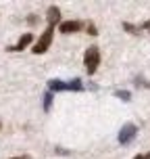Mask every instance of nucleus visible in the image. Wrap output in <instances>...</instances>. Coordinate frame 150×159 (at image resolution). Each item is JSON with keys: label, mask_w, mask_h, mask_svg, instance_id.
Wrapping results in <instances>:
<instances>
[{"label": "nucleus", "mask_w": 150, "mask_h": 159, "mask_svg": "<svg viewBox=\"0 0 150 159\" xmlns=\"http://www.w3.org/2000/svg\"><path fill=\"white\" fill-rule=\"evenodd\" d=\"M115 96H117V98H121L123 103H129V101H131V94H129L127 90H115Z\"/></svg>", "instance_id": "9b49d317"}, {"label": "nucleus", "mask_w": 150, "mask_h": 159, "mask_svg": "<svg viewBox=\"0 0 150 159\" xmlns=\"http://www.w3.org/2000/svg\"><path fill=\"white\" fill-rule=\"evenodd\" d=\"M84 21H79V19H75V21H61L58 23V32L61 34H65V36H69V34H77V32H81L84 30Z\"/></svg>", "instance_id": "20e7f679"}, {"label": "nucleus", "mask_w": 150, "mask_h": 159, "mask_svg": "<svg viewBox=\"0 0 150 159\" xmlns=\"http://www.w3.org/2000/svg\"><path fill=\"white\" fill-rule=\"evenodd\" d=\"M0 128H2V124H0Z\"/></svg>", "instance_id": "a211bd4d"}, {"label": "nucleus", "mask_w": 150, "mask_h": 159, "mask_svg": "<svg viewBox=\"0 0 150 159\" xmlns=\"http://www.w3.org/2000/svg\"><path fill=\"white\" fill-rule=\"evenodd\" d=\"M84 67H86L88 75H94L96 69L100 67V48L98 46H90L84 52Z\"/></svg>", "instance_id": "f03ea898"}, {"label": "nucleus", "mask_w": 150, "mask_h": 159, "mask_svg": "<svg viewBox=\"0 0 150 159\" xmlns=\"http://www.w3.org/2000/svg\"><path fill=\"white\" fill-rule=\"evenodd\" d=\"M54 30H56V25H50V23H48V27H46L42 34H40L38 42L33 44V48H32L33 55H44L48 48H50V44H52V38H54Z\"/></svg>", "instance_id": "f257e3e1"}, {"label": "nucleus", "mask_w": 150, "mask_h": 159, "mask_svg": "<svg viewBox=\"0 0 150 159\" xmlns=\"http://www.w3.org/2000/svg\"><path fill=\"white\" fill-rule=\"evenodd\" d=\"M46 21L50 25L61 23V8H58V7H48V11H46Z\"/></svg>", "instance_id": "423d86ee"}, {"label": "nucleus", "mask_w": 150, "mask_h": 159, "mask_svg": "<svg viewBox=\"0 0 150 159\" xmlns=\"http://www.w3.org/2000/svg\"><path fill=\"white\" fill-rule=\"evenodd\" d=\"M84 27H86V32L90 34V36H98V27H96L94 21H88V23L84 25Z\"/></svg>", "instance_id": "f8f14e48"}, {"label": "nucleus", "mask_w": 150, "mask_h": 159, "mask_svg": "<svg viewBox=\"0 0 150 159\" xmlns=\"http://www.w3.org/2000/svg\"><path fill=\"white\" fill-rule=\"evenodd\" d=\"M67 90H75V92H81L84 90V84H81V80L75 78L71 82H67Z\"/></svg>", "instance_id": "6e6552de"}, {"label": "nucleus", "mask_w": 150, "mask_h": 159, "mask_svg": "<svg viewBox=\"0 0 150 159\" xmlns=\"http://www.w3.org/2000/svg\"><path fill=\"white\" fill-rule=\"evenodd\" d=\"M13 159H29L27 155H19V157H13Z\"/></svg>", "instance_id": "2eb2a0df"}, {"label": "nucleus", "mask_w": 150, "mask_h": 159, "mask_svg": "<svg viewBox=\"0 0 150 159\" xmlns=\"http://www.w3.org/2000/svg\"><path fill=\"white\" fill-rule=\"evenodd\" d=\"M144 159H150V153H146V155H144Z\"/></svg>", "instance_id": "f3484780"}, {"label": "nucleus", "mask_w": 150, "mask_h": 159, "mask_svg": "<svg viewBox=\"0 0 150 159\" xmlns=\"http://www.w3.org/2000/svg\"><path fill=\"white\" fill-rule=\"evenodd\" d=\"M48 88H50V92H63V90H67V84L63 80H50Z\"/></svg>", "instance_id": "0eeeda50"}, {"label": "nucleus", "mask_w": 150, "mask_h": 159, "mask_svg": "<svg viewBox=\"0 0 150 159\" xmlns=\"http://www.w3.org/2000/svg\"><path fill=\"white\" fill-rule=\"evenodd\" d=\"M135 134H138V126L131 124V121H127V124H123V128L119 130V143L123 144V147H127V144L134 143Z\"/></svg>", "instance_id": "7ed1b4c3"}, {"label": "nucleus", "mask_w": 150, "mask_h": 159, "mask_svg": "<svg viewBox=\"0 0 150 159\" xmlns=\"http://www.w3.org/2000/svg\"><path fill=\"white\" fill-rule=\"evenodd\" d=\"M134 159H144V155H135V157Z\"/></svg>", "instance_id": "dca6fc26"}, {"label": "nucleus", "mask_w": 150, "mask_h": 159, "mask_svg": "<svg viewBox=\"0 0 150 159\" xmlns=\"http://www.w3.org/2000/svg\"><path fill=\"white\" fill-rule=\"evenodd\" d=\"M33 42V34H21V38L17 40V44L13 46H6V52H21Z\"/></svg>", "instance_id": "39448f33"}, {"label": "nucleus", "mask_w": 150, "mask_h": 159, "mask_svg": "<svg viewBox=\"0 0 150 159\" xmlns=\"http://www.w3.org/2000/svg\"><path fill=\"white\" fill-rule=\"evenodd\" d=\"M140 27H142V30H146V32H150V19H148V21H144Z\"/></svg>", "instance_id": "4468645a"}, {"label": "nucleus", "mask_w": 150, "mask_h": 159, "mask_svg": "<svg viewBox=\"0 0 150 159\" xmlns=\"http://www.w3.org/2000/svg\"><path fill=\"white\" fill-rule=\"evenodd\" d=\"M123 30H125L127 34H131V36H140V32H142V27H138V25H134V23H123Z\"/></svg>", "instance_id": "1a4fd4ad"}, {"label": "nucleus", "mask_w": 150, "mask_h": 159, "mask_svg": "<svg viewBox=\"0 0 150 159\" xmlns=\"http://www.w3.org/2000/svg\"><path fill=\"white\" fill-rule=\"evenodd\" d=\"M52 101H54L52 92H46V94H44V111H50V109H52Z\"/></svg>", "instance_id": "9d476101"}, {"label": "nucleus", "mask_w": 150, "mask_h": 159, "mask_svg": "<svg viewBox=\"0 0 150 159\" xmlns=\"http://www.w3.org/2000/svg\"><path fill=\"white\" fill-rule=\"evenodd\" d=\"M27 21H29L32 25H36V23H38V17H36V15H29V17H27Z\"/></svg>", "instance_id": "ddd939ff"}]
</instances>
